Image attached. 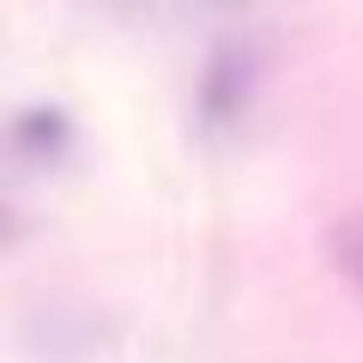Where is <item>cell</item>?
Returning a JSON list of instances; mask_svg holds the SVG:
<instances>
[{"instance_id": "obj_2", "label": "cell", "mask_w": 363, "mask_h": 363, "mask_svg": "<svg viewBox=\"0 0 363 363\" xmlns=\"http://www.w3.org/2000/svg\"><path fill=\"white\" fill-rule=\"evenodd\" d=\"M333 260L345 267V279L363 291V224H339L333 230Z\"/></svg>"}, {"instance_id": "obj_1", "label": "cell", "mask_w": 363, "mask_h": 363, "mask_svg": "<svg viewBox=\"0 0 363 363\" xmlns=\"http://www.w3.org/2000/svg\"><path fill=\"white\" fill-rule=\"evenodd\" d=\"M13 140H18V157H30V164H49V157H61L67 121H61V116H43V109H37V116H25V121H18V133H13Z\"/></svg>"}]
</instances>
